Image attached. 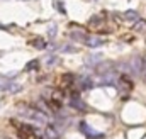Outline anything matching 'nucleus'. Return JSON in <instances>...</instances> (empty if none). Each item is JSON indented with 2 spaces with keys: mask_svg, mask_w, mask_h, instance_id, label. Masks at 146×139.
Here are the masks:
<instances>
[{
  "mask_svg": "<svg viewBox=\"0 0 146 139\" xmlns=\"http://www.w3.org/2000/svg\"><path fill=\"white\" fill-rule=\"evenodd\" d=\"M129 70L136 76H143V58L141 56H133L129 61Z\"/></svg>",
  "mask_w": 146,
  "mask_h": 139,
  "instance_id": "1",
  "label": "nucleus"
},
{
  "mask_svg": "<svg viewBox=\"0 0 146 139\" xmlns=\"http://www.w3.org/2000/svg\"><path fill=\"white\" fill-rule=\"evenodd\" d=\"M78 127H80V131H82V132H83L88 139H102V138H104V134H102V132L94 131L87 122H80V126H78Z\"/></svg>",
  "mask_w": 146,
  "mask_h": 139,
  "instance_id": "2",
  "label": "nucleus"
},
{
  "mask_svg": "<svg viewBox=\"0 0 146 139\" xmlns=\"http://www.w3.org/2000/svg\"><path fill=\"white\" fill-rule=\"evenodd\" d=\"M88 48H99V46H102L104 44V41L99 37V36H88V37H85V41H83Z\"/></svg>",
  "mask_w": 146,
  "mask_h": 139,
  "instance_id": "3",
  "label": "nucleus"
},
{
  "mask_svg": "<svg viewBox=\"0 0 146 139\" xmlns=\"http://www.w3.org/2000/svg\"><path fill=\"white\" fill-rule=\"evenodd\" d=\"M46 138L48 139H60V131H58V127L56 126H53V124H49L48 127H46Z\"/></svg>",
  "mask_w": 146,
  "mask_h": 139,
  "instance_id": "4",
  "label": "nucleus"
},
{
  "mask_svg": "<svg viewBox=\"0 0 146 139\" xmlns=\"http://www.w3.org/2000/svg\"><path fill=\"white\" fill-rule=\"evenodd\" d=\"M109 68H112V63L110 61H106V63H99L95 70H97V75H100V76H104V75H107L109 73ZM112 71V70H110Z\"/></svg>",
  "mask_w": 146,
  "mask_h": 139,
  "instance_id": "5",
  "label": "nucleus"
},
{
  "mask_svg": "<svg viewBox=\"0 0 146 139\" xmlns=\"http://www.w3.org/2000/svg\"><path fill=\"white\" fill-rule=\"evenodd\" d=\"M100 58H102V54H92V56H88V58L85 60V65H88V66H97V65L100 63Z\"/></svg>",
  "mask_w": 146,
  "mask_h": 139,
  "instance_id": "6",
  "label": "nucleus"
},
{
  "mask_svg": "<svg viewBox=\"0 0 146 139\" xmlns=\"http://www.w3.org/2000/svg\"><path fill=\"white\" fill-rule=\"evenodd\" d=\"M70 105H72L73 109H76V110H85V109H87V105L83 104L78 97H73L72 100H70Z\"/></svg>",
  "mask_w": 146,
  "mask_h": 139,
  "instance_id": "7",
  "label": "nucleus"
},
{
  "mask_svg": "<svg viewBox=\"0 0 146 139\" xmlns=\"http://www.w3.org/2000/svg\"><path fill=\"white\" fill-rule=\"evenodd\" d=\"M31 44H33L36 49H46V48H48L46 41H44V39H41V37H36V39H33V41H31Z\"/></svg>",
  "mask_w": 146,
  "mask_h": 139,
  "instance_id": "8",
  "label": "nucleus"
},
{
  "mask_svg": "<svg viewBox=\"0 0 146 139\" xmlns=\"http://www.w3.org/2000/svg\"><path fill=\"white\" fill-rule=\"evenodd\" d=\"M124 19L126 21H138L139 19V14L136 10H126L124 12Z\"/></svg>",
  "mask_w": 146,
  "mask_h": 139,
  "instance_id": "9",
  "label": "nucleus"
},
{
  "mask_svg": "<svg viewBox=\"0 0 146 139\" xmlns=\"http://www.w3.org/2000/svg\"><path fill=\"white\" fill-rule=\"evenodd\" d=\"M70 37L75 39V41H85L87 36L83 34V32H80V31H72V32H70Z\"/></svg>",
  "mask_w": 146,
  "mask_h": 139,
  "instance_id": "10",
  "label": "nucleus"
},
{
  "mask_svg": "<svg viewBox=\"0 0 146 139\" xmlns=\"http://www.w3.org/2000/svg\"><path fill=\"white\" fill-rule=\"evenodd\" d=\"M22 87L19 85V83H7V87H5V90H9V92H12V93H15V92H19Z\"/></svg>",
  "mask_w": 146,
  "mask_h": 139,
  "instance_id": "11",
  "label": "nucleus"
},
{
  "mask_svg": "<svg viewBox=\"0 0 146 139\" xmlns=\"http://www.w3.org/2000/svg\"><path fill=\"white\" fill-rule=\"evenodd\" d=\"M134 31H138V32H145L146 31V22L145 21H138L136 26H134Z\"/></svg>",
  "mask_w": 146,
  "mask_h": 139,
  "instance_id": "12",
  "label": "nucleus"
},
{
  "mask_svg": "<svg viewBox=\"0 0 146 139\" xmlns=\"http://www.w3.org/2000/svg\"><path fill=\"white\" fill-rule=\"evenodd\" d=\"M92 87H94V83H92L90 78H85V80L82 81V90H90Z\"/></svg>",
  "mask_w": 146,
  "mask_h": 139,
  "instance_id": "13",
  "label": "nucleus"
},
{
  "mask_svg": "<svg viewBox=\"0 0 146 139\" xmlns=\"http://www.w3.org/2000/svg\"><path fill=\"white\" fill-rule=\"evenodd\" d=\"M37 60H34V61H29L27 65H26V71H31V70H36L37 68Z\"/></svg>",
  "mask_w": 146,
  "mask_h": 139,
  "instance_id": "14",
  "label": "nucleus"
},
{
  "mask_svg": "<svg viewBox=\"0 0 146 139\" xmlns=\"http://www.w3.org/2000/svg\"><path fill=\"white\" fill-rule=\"evenodd\" d=\"M61 51H63V53H76L78 48H75V46H63Z\"/></svg>",
  "mask_w": 146,
  "mask_h": 139,
  "instance_id": "15",
  "label": "nucleus"
},
{
  "mask_svg": "<svg viewBox=\"0 0 146 139\" xmlns=\"http://www.w3.org/2000/svg\"><path fill=\"white\" fill-rule=\"evenodd\" d=\"M54 7H56L61 14H65V7H63V2H61V0H54Z\"/></svg>",
  "mask_w": 146,
  "mask_h": 139,
  "instance_id": "16",
  "label": "nucleus"
},
{
  "mask_svg": "<svg viewBox=\"0 0 146 139\" xmlns=\"http://www.w3.org/2000/svg\"><path fill=\"white\" fill-rule=\"evenodd\" d=\"M56 61H58V58H56V56H49V58H48V61H46V65H48V66H51V65H54Z\"/></svg>",
  "mask_w": 146,
  "mask_h": 139,
  "instance_id": "17",
  "label": "nucleus"
},
{
  "mask_svg": "<svg viewBox=\"0 0 146 139\" xmlns=\"http://www.w3.org/2000/svg\"><path fill=\"white\" fill-rule=\"evenodd\" d=\"M48 36H49V37H54V36H56V26H51V27H49Z\"/></svg>",
  "mask_w": 146,
  "mask_h": 139,
  "instance_id": "18",
  "label": "nucleus"
},
{
  "mask_svg": "<svg viewBox=\"0 0 146 139\" xmlns=\"http://www.w3.org/2000/svg\"><path fill=\"white\" fill-rule=\"evenodd\" d=\"M143 78L146 80V58H143Z\"/></svg>",
  "mask_w": 146,
  "mask_h": 139,
  "instance_id": "19",
  "label": "nucleus"
}]
</instances>
